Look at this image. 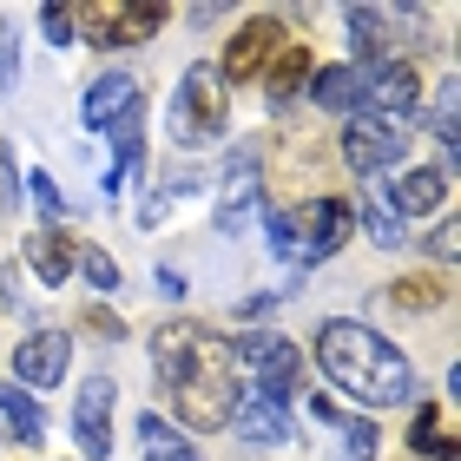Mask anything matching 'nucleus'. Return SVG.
Returning <instances> with one entry per match:
<instances>
[{"instance_id": "a211bd4d", "label": "nucleus", "mask_w": 461, "mask_h": 461, "mask_svg": "<svg viewBox=\"0 0 461 461\" xmlns=\"http://www.w3.org/2000/svg\"><path fill=\"white\" fill-rule=\"evenodd\" d=\"M310 99H317L323 113H363V73H356V67L310 73Z\"/></svg>"}, {"instance_id": "393cba45", "label": "nucleus", "mask_w": 461, "mask_h": 461, "mask_svg": "<svg viewBox=\"0 0 461 461\" xmlns=\"http://www.w3.org/2000/svg\"><path fill=\"white\" fill-rule=\"evenodd\" d=\"M343 461H375V448H383V435H375L369 415H343Z\"/></svg>"}, {"instance_id": "1a4fd4ad", "label": "nucleus", "mask_w": 461, "mask_h": 461, "mask_svg": "<svg viewBox=\"0 0 461 461\" xmlns=\"http://www.w3.org/2000/svg\"><path fill=\"white\" fill-rule=\"evenodd\" d=\"M395 152H402V125L395 119H375V113H356L343 125V165L356 178H375V172H389Z\"/></svg>"}, {"instance_id": "9b49d317", "label": "nucleus", "mask_w": 461, "mask_h": 461, "mask_svg": "<svg viewBox=\"0 0 461 461\" xmlns=\"http://www.w3.org/2000/svg\"><path fill=\"white\" fill-rule=\"evenodd\" d=\"M113 395H119V383L106 369L99 375H86V383H79V402H73V435H79V455H99L106 461V448H113Z\"/></svg>"}, {"instance_id": "f8f14e48", "label": "nucleus", "mask_w": 461, "mask_h": 461, "mask_svg": "<svg viewBox=\"0 0 461 461\" xmlns=\"http://www.w3.org/2000/svg\"><path fill=\"white\" fill-rule=\"evenodd\" d=\"M349 230H356V212H349V204H343V198H317V204L303 212V230H297V244H303L297 264L317 270L323 258H337V250L349 244Z\"/></svg>"}, {"instance_id": "2eb2a0df", "label": "nucleus", "mask_w": 461, "mask_h": 461, "mask_svg": "<svg viewBox=\"0 0 461 461\" xmlns=\"http://www.w3.org/2000/svg\"><path fill=\"white\" fill-rule=\"evenodd\" d=\"M442 198H448V172H435V165H415V172H402V178H395V192H389V204L402 212V224L442 212Z\"/></svg>"}, {"instance_id": "7c9ffc66", "label": "nucleus", "mask_w": 461, "mask_h": 461, "mask_svg": "<svg viewBox=\"0 0 461 461\" xmlns=\"http://www.w3.org/2000/svg\"><path fill=\"white\" fill-rule=\"evenodd\" d=\"M270 310H277V297H270V290H258V297H238V323H264Z\"/></svg>"}, {"instance_id": "6e6552de", "label": "nucleus", "mask_w": 461, "mask_h": 461, "mask_svg": "<svg viewBox=\"0 0 461 461\" xmlns=\"http://www.w3.org/2000/svg\"><path fill=\"white\" fill-rule=\"evenodd\" d=\"M277 47H284V20H277V14L244 20V27L230 33V47H224V73H218V79H230V86H250V79H264V67L277 59Z\"/></svg>"}, {"instance_id": "a878e982", "label": "nucleus", "mask_w": 461, "mask_h": 461, "mask_svg": "<svg viewBox=\"0 0 461 461\" xmlns=\"http://www.w3.org/2000/svg\"><path fill=\"white\" fill-rule=\"evenodd\" d=\"M27 198H33V212H40V230H59V212H67V198H59V185L47 172H33L27 178Z\"/></svg>"}, {"instance_id": "423d86ee", "label": "nucleus", "mask_w": 461, "mask_h": 461, "mask_svg": "<svg viewBox=\"0 0 461 461\" xmlns=\"http://www.w3.org/2000/svg\"><path fill=\"white\" fill-rule=\"evenodd\" d=\"M230 356L258 369V395H270V402H284V409H290V395L303 389V356H297V343H284V337H244Z\"/></svg>"}, {"instance_id": "9d476101", "label": "nucleus", "mask_w": 461, "mask_h": 461, "mask_svg": "<svg viewBox=\"0 0 461 461\" xmlns=\"http://www.w3.org/2000/svg\"><path fill=\"white\" fill-rule=\"evenodd\" d=\"M67 363H73V337L67 330H33L27 343L14 349V389H59L67 383Z\"/></svg>"}, {"instance_id": "4468645a", "label": "nucleus", "mask_w": 461, "mask_h": 461, "mask_svg": "<svg viewBox=\"0 0 461 461\" xmlns=\"http://www.w3.org/2000/svg\"><path fill=\"white\" fill-rule=\"evenodd\" d=\"M389 27H395V14H383V7H349L356 73H369V67H389V59H402V53H395V40H389Z\"/></svg>"}, {"instance_id": "4be33fe9", "label": "nucleus", "mask_w": 461, "mask_h": 461, "mask_svg": "<svg viewBox=\"0 0 461 461\" xmlns=\"http://www.w3.org/2000/svg\"><path fill=\"white\" fill-rule=\"evenodd\" d=\"M139 442H145V461H198V448L185 442L165 415H152V409L139 415Z\"/></svg>"}, {"instance_id": "b1692460", "label": "nucleus", "mask_w": 461, "mask_h": 461, "mask_svg": "<svg viewBox=\"0 0 461 461\" xmlns=\"http://www.w3.org/2000/svg\"><path fill=\"white\" fill-rule=\"evenodd\" d=\"M258 218H264V238H270V258H284V264H297L303 258V244H297V218L284 212V204H258Z\"/></svg>"}, {"instance_id": "bb28decb", "label": "nucleus", "mask_w": 461, "mask_h": 461, "mask_svg": "<svg viewBox=\"0 0 461 461\" xmlns=\"http://www.w3.org/2000/svg\"><path fill=\"white\" fill-rule=\"evenodd\" d=\"M73 270H86V284H93V290H119V264H113L99 244H86V250H79V258H73Z\"/></svg>"}, {"instance_id": "39448f33", "label": "nucleus", "mask_w": 461, "mask_h": 461, "mask_svg": "<svg viewBox=\"0 0 461 461\" xmlns=\"http://www.w3.org/2000/svg\"><path fill=\"white\" fill-rule=\"evenodd\" d=\"M363 113L395 119V125H422V73H415V59H389V67L363 73Z\"/></svg>"}, {"instance_id": "f03ea898", "label": "nucleus", "mask_w": 461, "mask_h": 461, "mask_svg": "<svg viewBox=\"0 0 461 461\" xmlns=\"http://www.w3.org/2000/svg\"><path fill=\"white\" fill-rule=\"evenodd\" d=\"M317 363L323 375L337 383L343 395H356L363 409H395V402H415V363L389 337H375L369 323H323L317 330Z\"/></svg>"}, {"instance_id": "c756f323", "label": "nucleus", "mask_w": 461, "mask_h": 461, "mask_svg": "<svg viewBox=\"0 0 461 461\" xmlns=\"http://www.w3.org/2000/svg\"><path fill=\"white\" fill-rule=\"evenodd\" d=\"M14 73H20V40L14 27H0V93H14Z\"/></svg>"}, {"instance_id": "473e14b6", "label": "nucleus", "mask_w": 461, "mask_h": 461, "mask_svg": "<svg viewBox=\"0 0 461 461\" xmlns=\"http://www.w3.org/2000/svg\"><path fill=\"white\" fill-rule=\"evenodd\" d=\"M20 185H14V145H0V204H14Z\"/></svg>"}, {"instance_id": "dca6fc26", "label": "nucleus", "mask_w": 461, "mask_h": 461, "mask_svg": "<svg viewBox=\"0 0 461 461\" xmlns=\"http://www.w3.org/2000/svg\"><path fill=\"white\" fill-rule=\"evenodd\" d=\"M230 429H238V442H250V448L290 442V415H284V402H270V395H250V402H238Z\"/></svg>"}, {"instance_id": "ddd939ff", "label": "nucleus", "mask_w": 461, "mask_h": 461, "mask_svg": "<svg viewBox=\"0 0 461 461\" xmlns=\"http://www.w3.org/2000/svg\"><path fill=\"white\" fill-rule=\"evenodd\" d=\"M258 145H238L224 165V204H218V230H244L250 212H258Z\"/></svg>"}, {"instance_id": "c9c22d12", "label": "nucleus", "mask_w": 461, "mask_h": 461, "mask_svg": "<svg viewBox=\"0 0 461 461\" xmlns=\"http://www.w3.org/2000/svg\"><path fill=\"white\" fill-rule=\"evenodd\" d=\"M158 218H165V198H158V192H145V204H139V230H152Z\"/></svg>"}, {"instance_id": "0eeeda50", "label": "nucleus", "mask_w": 461, "mask_h": 461, "mask_svg": "<svg viewBox=\"0 0 461 461\" xmlns=\"http://www.w3.org/2000/svg\"><path fill=\"white\" fill-rule=\"evenodd\" d=\"M79 119L93 132H113V139L139 132V79L132 73H99L86 86V99H79Z\"/></svg>"}, {"instance_id": "c85d7f7f", "label": "nucleus", "mask_w": 461, "mask_h": 461, "mask_svg": "<svg viewBox=\"0 0 461 461\" xmlns=\"http://www.w3.org/2000/svg\"><path fill=\"white\" fill-rule=\"evenodd\" d=\"M40 33L53 47H73V7H40Z\"/></svg>"}, {"instance_id": "aec40b11", "label": "nucleus", "mask_w": 461, "mask_h": 461, "mask_svg": "<svg viewBox=\"0 0 461 461\" xmlns=\"http://www.w3.org/2000/svg\"><path fill=\"white\" fill-rule=\"evenodd\" d=\"M303 79H310V47H290V40H284L277 59L264 67V93L277 99V106H290V99L303 93Z\"/></svg>"}, {"instance_id": "20e7f679", "label": "nucleus", "mask_w": 461, "mask_h": 461, "mask_svg": "<svg viewBox=\"0 0 461 461\" xmlns=\"http://www.w3.org/2000/svg\"><path fill=\"white\" fill-rule=\"evenodd\" d=\"M73 27H86L99 47H152L165 7L158 0H93V7H73Z\"/></svg>"}, {"instance_id": "2f4dec72", "label": "nucleus", "mask_w": 461, "mask_h": 461, "mask_svg": "<svg viewBox=\"0 0 461 461\" xmlns=\"http://www.w3.org/2000/svg\"><path fill=\"white\" fill-rule=\"evenodd\" d=\"M429 258H455V218H442V224H435V238H429Z\"/></svg>"}, {"instance_id": "6ab92c4d", "label": "nucleus", "mask_w": 461, "mask_h": 461, "mask_svg": "<svg viewBox=\"0 0 461 461\" xmlns=\"http://www.w3.org/2000/svg\"><path fill=\"white\" fill-rule=\"evenodd\" d=\"M363 224H369V238L383 250H402V238H409L402 212L389 204V185H375V178H363Z\"/></svg>"}, {"instance_id": "5701e85b", "label": "nucleus", "mask_w": 461, "mask_h": 461, "mask_svg": "<svg viewBox=\"0 0 461 461\" xmlns=\"http://www.w3.org/2000/svg\"><path fill=\"white\" fill-rule=\"evenodd\" d=\"M0 415H7V429L20 435V442H47V415H40V402H33L27 389L0 383Z\"/></svg>"}, {"instance_id": "412c9836", "label": "nucleus", "mask_w": 461, "mask_h": 461, "mask_svg": "<svg viewBox=\"0 0 461 461\" xmlns=\"http://www.w3.org/2000/svg\"><path fill=\"white\" fill-rule=\"evenodd\" d=\"M409 448H415V455H429V461H461V442H455V429H448V415H442V409H415V422H409Z\"/></svg>"}, {"instance_id": "72a5a7b5", "label": "nucleus", "mask_w": 461, "mask_h": 461, "mask_svg": "<svg viewBox=\"0 0 461 461\" xmlns=\"http://www.w3.org/2000/svg\"><path fill=\"white\" fill-rule=\"evenodd\" d=\"M435 297H442L435 284H395V303H435Z\"/></svg>"}, {"instance_id": "f257e3e1", "label": "nucleus", "mask_w": 461, "mask_h": 461, "mask_svg": "<svg viewBox=\"0 0 461 461\" xmlns=\"http://www.w3.org/2000/svg\"><path fill=\"white\" fill-rule=\"evenodd\" d=\"M152 369H158V389H165V402H172V415H185L192 429H218L244 402L238 356L198 317H165L152 330Z\"/></svg>"}, {"instance_id": "cd10ccee", "label": "nucleus", "mask_w": 461, "mask_h": 461, "mask_svg": "<svg viewBox=\"0 0 461 461\" xmlns=\"http://www.w3.org/2000/svg\"><path fill=\"white\" fill-rule=\"evenodd\" d=\"M435 132H442V152H448V165H455V152H461V132H455V86H442V99H435Z\"/></svg>"}, {"instance_id": "f704fd0d", "label": "nucleus", "mask_w": 461, "mask_h": 461, "mask_svg": "<svg viewBox=\"0 0 461 461\" xmlns=\"http://www.w3.org/2000/svg\"><path fill=\"white\" fill-rule=\"evenodd\" d=\"M86 330H93V337H119V317H113V310H86Z\"/></svg>"}, {"instance_id": "f3484780", "label": "nucleus", "mask_w": 461, "mask_h": 461, "mask_svg": "<svg viewBox=\"0 0 461 461\" xmlns=\"http://www.w3.org/2000/svg\"><path fill=\"white\" fill-rule=\"evenodd\" d=\"M73 258H79V244L67 238V230H33V238H27V270L47 290H59L73 277Z\"/></svg>"}, {"instance_id": "7ed1b4c3", "label": "nucleus", "mask_w": 461, "mask_h": 461, "mask_svg": "<svg viewBox=\"0 0 461 461\" xmlns=\"http://www.w3.org/2000/svg\"><path fill=\"white\" fill-rule=\"evenodd\" d=\"M224 119H230L224 79L204 67V59H198V67H185L178 99H172V139H178V145H204V139L224 132Z\"/></svg>"}]
</instances>
